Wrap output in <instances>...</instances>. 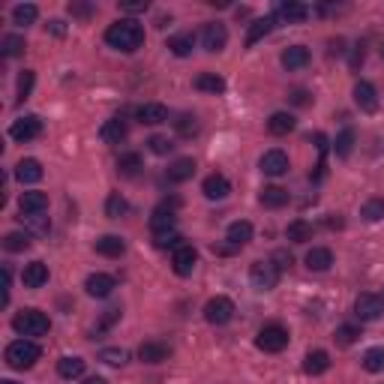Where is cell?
<instances>
[{
    "label": "cell",
    "mask_w": 384,
    "mask_h": 384,
    "mask_svg": "<svg viewBox=\"0 0 384 384\" xmlns=\"http://www.w3.org/2000/svg\"><path fill=\"white\" fill-rule=\"evenodd\" d=\"M105 42L111 45V49L123 51V54H132L144 45V27L132 18H120V21H115V25H108Z\"/></svg>",
    "instance_id": "obj_1"
},
{
    "label": "cell",
    "mask_w": 384,
    "mask_h": 384,
    "mask_svg": "<svg viewBox=\"0 0 384 384\" xmlns=\"http://www.w3.org/2000/svg\"><path fill=\"white\" fill-rule=\"evenodd\" d=\"M13 331L18 336H45L51 331V321H49V315L39 312V309H21L15 319H13Z\"/></svg>",
    "instance_id": "obj_2"
},
{
    "label": "cell",
    "mask_w": 384,
    "mask_h": 384,
    "mask_svg": "<svg viewBox=\"0 0 384 384\" xmlns=\"http://www.w3.org/2000/svg\"><path fill=\"white\" fill-rule=\"evenodd\" d=\"M39 345L33 340H15L6 345V364L13 369H30L39 360Z\"/></svg>",
    "instance_id": "obj_3"
},
{
    "label": "cell",
    "mask_w": 384,
    "mask_h": 384,
    "mask_svg": "<svg viewBox=\"0 0 384 384\" xmlns=\"http://www.w3.org/2000/svg\"><path fill=\"white\" fill-rule=\"evenodd\" d=\"M288 331L282 324H264L262 331H258V336H255V345L262 348L264 354H279L282 348L288 345Z\"/></svg>",
    "instance_id": "obj_4"
},
{
    "label": "cell",
    "mask_w": 384,
    "mask_h": 384,
    "mask_svg": "<svg viewBox=\"0 0 384 384\" xmlns=\"http://www.w3.org/2000/svg\"><path fill=\"white\" fill-rule=\"evenodd\" d=\"M234 303H231V297H210L207 303H205V321L207 324H213V327H222V324H229L231 319H234Z\"/></svg>",
    "instance_id": "obj_5"
},
{
    "label": "cell",
    "mask_w": 384,
    "mask_h": 384,
    "mask_svg": "<svg viewBox=\"0 0 384 384\" xmlns=\"http://www.w3.org/2000/svg\"><path fill=\"white\" fill-rule=\"evenodd\" d=\"M250 282L258 291H274L279 282V267L274 262H252L250 267Z\"/></svg>",
    "instance_id": "obj_6"
},
{
    "label": "cell",
    "mask_w": 384,
    "mask_h": 384,
    "mask_svg": "<svg viewBox=\"0 0 384 384\" xmlns=\"http://www.w3.org/2000/svg\"><path fill=\"white\" fill-rule=\"evenodd\" d=\"M354 315L360 321H378L384 315V297L372 295V291H364V295H357L354 300Z\"/></svg>",
    "instance_id": "obj_7"
},
{
    "label": "cell",
    "mask_w": 384,
    "mask_h": 384,
    "mask_svg": "<svg viewBox=\"0 0 384 384\" xmlns=\"http://www.w3.org/2000/svg\"><path fill=\"white\" fill-rule=\"evenodd\" d=\"M225 45H229V30H225V25H219V21H207L205 30H201V49L217 54L225 49Z\"/></svg>",
    "instance_id": "obj_8"
},
{
    "label": "cell",
    "mask_w": 384,
    "mask_h": 384,
    "mask_svg": "<svg viewBox=\"0 0 384 384\" xmlns=\"http://www.w3.org/2000/svg\"><path fill=\"white\" fill-rule=\"evenodd\" d=\"M9 135H13L15 141H33V139H39L42 135V120L37 115H27V117H18L13 127H9Z\"/></svg>",
    "instance_id": "obj_9"
},
{
    "label": "cell",
    "mask_w": 384,
    "mask_h": 384,
    "mask_svg": "<svg viewBox=\"0 0 384 384\" xmlns=\"http://www.w3.org/2000/svg\"><path fill=\"white\" fill-rule=\"evenodd\" d=\"M177 207H180L177 198L162 201V205L153 210V217H151V229H153V231H168V229H174V222H177Z\"/></svg>",
    "instance_id": "obj_10"
},
{
    "label": "cell",
    "mask_w": 384,
    "mask_h": 384,
    "mask_svg": "<svg viewBox=\"0 0 384 384\" xmlns=\"http://www.w3.org/2000/svg\"><path fill=\"white\" fill-rule=\"evenodd\" d=\"M196 264H198V252L192 250L189 243L177 246V250L172 252V270H174L177 276H189L192 270H196Z\"/></svg>",
    "instance_id": "obj_11"
},
{
    "label": "cell",
    "mask_w": 384,
    "mask_h": 384,
    "mask_svg": "<svg viewBox=\"0 0 384 384\" xmlns=\"http://www.w3.org/2000/svg\"><path fill=\"white\" fill-rule=\"evenodd\" d=\"M84 288H87V295L90 297H111L115 295V288H117V282L115 276H108V274H90L87 282H84Z\"/></svg>",
    "instance_id": "obj_12"
},
{
    "label": "cell",
    "mask_w": 384,
    "mask_h": 384,
    "mask_svg": "<svg viewBox=\"0 0 384 384\" xmlns=\"http://www.w3.org/2000/svg\"><path fill=\"white\" fill-rule=\"evenodd\" d=\"M258 168H262L264 174H270V177H282L288 172V156L282 153L279 148H274V151H267L262 160H258Z\"/></svg>",
    "instance_id": "obj_13"
},
{
    "label": "cell",
    "mask_w": 384,
    "mask_h": 384,
    "mask_svg": "<svg viewBox=\"0 0 384 384\" xmlns=\"http://www.w3.org/2000/svg\"><path fill=\"white\" fill-rule=\"evenodd\" d=\"M201 192H205V198H210V201H222V198H229L231 184L225 174H210V177H205V184H201Z\"/></svg>",
    "instance_id": "obj_14"
},
{
    "label": "cell",
    "mask_w": 384,
    "mask_h": 384,
    "mask_svg": "<svg viewBox=\"0 0 384 384\" xmlns=\"http://www.w3.org/2000/svg\"><path fill=\"white\" fill-rule=\"evenodd\" d=\"M279 60L288 72H297V70H303V66H309V49L307 45H288Z\"/></svg>",
    "instance_id": "obj_15"
},
{
    "label": "cell",
    "mask_w": 384,
    "mask_h": 384,
    "mask_svg": "<svg viewBox=\"0 0 384 384\" xmlns=\"http://www.w3.org/2000/svg\"><path fill=\"white\" fill-rule=\"evenodd\" d=\"M18 207H21V213H25V217H37V213L49 210V196H45V192L30 189V192H25V196L18 198Z\"/></svg>",
    "instance_id": "obj_16"
},
{
    "label": "cell",
    "mask_w": 384,
    "mask_h": 384,
    "mask_svg": "<svg viewBox=\"0 0 384 384\" xmlns=\"http://www.w3.org/2000/svg\"><path fill=\"white\" fill-rule=\"evenodd\" d=\"M135 120L148 123V127H156V123H165L168 120V108L162 103H144V105L135 108Z\"/></svg>",
    "instance_id": "obj_17"
},
{
    "label": "cell",
    "mask_w": 384,
    "mask_h": 384,
    "mask_svg": "<svg viewBox=\"0 0 384 384\" xmlns=\"http://www.w3.org/2000/svg\"><path fill=\"white\" fill-rule=\"evenodd\" d=\"M168 354H172V348H168L165 343H160V340H148L139 348L141 364H162V360H168Z\"/></svg>",
    "instance_id": "obj_18"
},
{
    "label": "cell",
    "mask_w": 384,
    "mask_h": 384,
    "mask_svg": "<svg viewBox=\"0 0 384 384\" xmlns=\"http://www.w3.org/2000/svg\"><path fill=\"white\" fill-rule=\"evenodd\" d=\"M168 180H172V184H186V180L196 174V160H192V156H180V160H174L172 165H168Z\"/></svg>",
    "instance_id": "obj_19"
},
{
    "label": "cell",
    "mask_w": 384,
    "mask_h": 384,
    "mask_svg": "<svg viewBox=\"0 0 384 384\" xmlns=\"http://www.w3.org/2000/svg\"><path fill=\"white\" fill-rule=\"evenodd\" d=\"M354 103L360 111H376L378 108V96H376V87H372L369 82H357L354 84Z\"/></svg>",
    "instance_id": "obj_20"
},
{
    "label": "cell",
    "mask_w": 384,
    "mask_h": 384,
    "mask_svg": "<svg viewBox=\"0 0 384 384\" xmlns=\"http://www.w3.org/2000/svg\"><path fill=\"white\" fill-rule=\"evenodd\" d=\"M333 264V252L327 250V246H312L307 252V267L315 270V274H324V270H331Z\"/></svg>",
    "instance_id": "obj_21"
},
{
    "label": "cell",
    "mask_w": 384,
    "mask_h": 384,
    "mask_svg": "<svg viewBox=\"0 0 384 384\" xmlns=\"http://www.w3.org/2000/svg\"><path fill=\"white\" fill-rule=\"evenodd\" d=\"M21 282H25V288H42L49 282V267L42 262H30L25 267V274H21Z\"/></svg>",
    "instance_id": "obj_22"
},
{
    "label": "cell",
    "mask_w": 384,
    "mask_h": 384,
    "mask_svg": "<svg viewBox=\"0 0 384 384\" xmlns=\"http://www.w3.org/2000/svg\"><path fill=\"white\" fill-rule=\"evenodd\" d=\"M327 369H331V354L321 352V348L309 352L307 360H303V372H307V376H324Z\"/></svg>",
    "instance_id": "obj_23"
},
{
    "label": "cell",
    "mask_w": 384,
    "mask_h": 384,
    "mask_svg": "<svg viewBox=\"0 0 384 384\" xmlns=\"http://www.w3.org/2000/svg\"><path fill=\"white\" fill-rule=\"evenodd\" d=\"M192 87L201 90V94H213V96H217V94H225V78L217 75V72H201V75H196Z\"/></svg>",
    "instance_id": "obj_24"
},
{
    "label": "cell",
    "mask_w": 384,
    "mask_h": 384,
    "mask_svg": "<svg viewBox=\"0 0 384 384\" xmlns=\"http://www.w3.org/2000/svg\"><path fill=\"white\" fill-rule=\"evenodd\" d=\"M258 201H262L264 207H270V210H279V207L288 205V189H282V186H264L262 192H258Z\"/></svg>",
    "instance_id": "obj_25"
},
{
    "label": "cell",
    "mask_w": 384,
    "mask_h": 384,
    "mask_svg": "<svg viewBox=\"0 0 384 384\" xmlns=\"http://www.w3.org/2000/svg\"><path fill=\"white\" fill-rule=\"evenodd\" d=\"M225 241H229L231 246H243V243H250L252 241V222H246V219H237L229 225V231H225Z\"/></svg>",
    "instance_id": "obj_26"
},
{
    "label": "cell",
    "mask_w": 384,
    "mask_h": 384,
    "mask_svg": "<svg viewBox=\"0 0 384 384\" xmlns=\"http://www.w3.org/2000/svg\"><path fill=\"white\" fill-rule=\"evenodd\" d=\"M276 18L279 21H288V25H297V21H307L309 18V6L307 4H282L279 9H276Z\"/></svg>",
    "instance_id": "obj_27"
},
{
    "label": "cell",
    "mask_w": 384,
    "mask_h": 384,
    "mask_svg": "<svg viewBox=\"0 0 384 384\" xmlns=\"http://www.w3.org/2000/svg\"><path fill=\"white\" fill-rule=\"evenodd\" d=\"M274 25H276V15H264V18L252 21V25H250V33H246V49H252L255 42H262L267 33L274 30Z\"/></svg>",
    "instance_id": "obj_28"
},
{
    "label": "cell",
    "mask_w": 384,
    "mask_h": 384,
    "mask_svg": "<svg viewBox=\"0 0 384 384\" xmlns=\"http://www.w3.org/2000/svg\"><path fill=\"white\" fill-rule=\"evenodd\" d=\"M42 162L39 160H21L15 165V177L21 180V184H39L42 180Z\"/></svg>",
    "instance_id": "obj_29"
},
{
    "label": "cell",
    "mask_w": 384,
    "mask_h": 384,
    "mask_svg": "<svg viewBox=\"0 0 384 384\" xmlns=\"http://www.w3.org/2000/svg\"><path fill=\"white\" fill-rule=\"evenodd\" d=\"M123 250H127V243H123V237H117V234H103L96 241V252L105 258H120Z\"/></svg>",
    "instance_id": "obj_30"
},
{
    "label": "cell",
    "mask_w": 384,
    "mask_h": 384,
    "mask_svg": "<svg viewBox=\"0 0 384 384\" xmlns=\"http://www.w3.org/2000/svg\"><path fill=\"white\" fill-rule=\"evenodd\" d=\"M99 135H103L105 144H120L123 139H127V123H123L120 117H111L103 123V129H99Z\"/></svg>",
    "instance_id": "obj_31"
},
{
    "label": "cell",
    "mask_w": 384,
    "mask_h": 384,
    "mask_svg": "<svg viewBox=\"0 0 384 384\" xmlns=\"http://www.w3.org/2000/svg\"><path fill=\"white\" fill-rule=\"evenodd\" d=\"M267 129H270V135H288L291 129H295V115H288V111H276V115H270Z\"/></svg>",
    "instance_id": "obj_32"
},
{
    "label": "cell",
    "mask_w": 384,
    "mask_h": 384,
    "mask_svg": "<svg viewBox=\"0 0 384 384\" xmlns=\"http://www.w3.org/2000/svg\"><path fill=\"white\" fill-rule=\"evenodd\" d=\"M286 237H288L291 243H307V241H312V225H309L307 219H295V222H288Z\"/></svg>",
    "instance_id": "obj_33"
},
{
    "label": "cell",
    "mask_w": 384,
    "mask_h": 384,
    "mask_svg": "<svg viewBox=\"0 0 384 384\" xmlns=\"http://www.w3.org/2000/svg\"><path fill=\"white\" fill-rule=\"evenodd\" d=\"M58 372H60V378H82L84 376V360L82 357H60L58 360Z\"/></svg>",
    "instance_id": "obj_34"
},
{
    "label": "cell",
    "mask_w": 384,
    "mask_h": 384,
    "mask_svg": "<svg viewBox=\"0 0 384 384\" xmlns=\"http://www.w3.org/2000/svg\"><path fill=\"white\" fill-rule=\"evenodd\" d=\"M153 243H156V250H177V246H184V234L177 229L153 231Z\"/></svg>",
    "instance_id": "obj_35"
},
{
    "label": "cell",
    "mask_w": 384,
    "mask_h": 384,
    "mask_svg": "<svg viewBox=\"0 0 384 384\" xmlns=\"http://www.w3.org/2000/svg\"><path fill=\"white\" fill-rule=\"evenodd\" d=\"M192 45H196V37H192V33H177V37L168 39V49H172L177 58H186V54H192Z\"/></svg>",
    "instance_id": "obj_36"
},
{
    "label": "cell",
    "mask_w": 384,
    "mask_h": 384,
    "mask_svg": "<svg viewBox=\"0 0 384 384\" xmlns=\"http://www.w3.org/2000/svg\"><path fill=\"white\" fill-rule=\"evenodd\" d=\"M139 172H141V156H139V153H123L120 160H117V174L135 177Z\"/></svg>",
    "instance_id": "obj_37"
},
{
    "label": "cell",
    "mask_w": 384,
    "mask_h": 384,
    "mask_svg": "<svg viewBox=\"0 0 384 384\" xmlns=\"http://www.w3.org/2000/svg\"><path fill=\"white\" fill-rule=\"evenodd\" d=\"M127 210H129V201L123 198L120 192H111L108 201H105V217H111V219H120Z\"/></svg>",
    "instance_id": "obj_38"
},
{
    "label": "cell",
    "mask_w": 384,
    "mask_h": 384,
    "mask_svg": "<svg viewBox=\"0 0 384 384\" xmlns=\"http://www.w3.org/2000/svg\"><path fill=\"white\" fill-rule=\"evenodd\" d=\"M33 237L27 231H13V234H6V241H4V250L6 252H25L27 246H30Z\"/></svg>",
    "instance_id": "obj_39"
},
{
    "label": "cell",
    "mask_w": 384,
    "mask_h": 384,
    "mask_svg": "<svg viewBox=\"0 0 384 384\" xmlns=\"http://www.w3.org/2000/svg\"><path fill=\"white\" fill-rule=\"evenodd\" d=\"M364 369H366V372H384V348H381V345L366 348V354H364Z\"/></svg>",
    "instance_id": "obj_40"
},
{
    "label": "cell",
    "mask_w": 384,
    "mask_h": 384,
    "mask_svg": "<svg viewBox=\"0 0 384 384\" xmlns=\"http://www.w3.org/2000/svg\"><path fill=\"white\" fill-rule=\"evenodd\" d=\"M37 15H39V9L33 6V4H18V6L13 9V21H15V25H21V27L33 25V21H37Z\"/></svg>",
    "instance_id": "obj_41"
},
{
    "label": "cell",
    "mask_w": 384,
    "mask_h": 384,
    "mask_svg": "<svg viewBox=\"0 0 384 384\" xmlns=\"http://www.w3.org/2000/svg\"><path fill=\"white\" fill-rule=\"evenodd\" d=\"M352 148H354V129H343L333 141V153L340 156V160H345V156L352 153Z\"/></svg>",
    "instance_id": "obj_42"
},
{
    "label": "cell",
    "mask_w": 384,
    "mask_h": 384,
    "mask_svg": "<svg viewBox=\"0 0 384 384\" xmlns=\"http://www.w3.org/2000/svg\"><path fill=\"white\" fill-rule=\"evenodd\" d=\"M357 336H360V327H354V324H343V327H336L333 340H336V345L348 348V345H354V343H357Z\"/></svg>",
    "instance_id": "obj_43"
},
{
    "label": "cell",
    "mask_w": 384,
    "mask_h": 384,
    "mask_svg": "<svg viewBox=\"0 0 384 384\" xmlns=\"http://www.w3.org/2000/svg\"><path fill=\"white\" fill-rule=\"evenodd\" d=\"M360 217H364L366 222H378L384 219V198H369L364 207H360Z\"/></svg>",
    "instance_id": "obj_44"
},
{
    "label": "cell",
    "mask_w": 384,
    "mask_h": 384,
    "mask_svg": "<svg viewBox=\"0 0 384 384\" xmlns=\"http://www.w3.org/2000/svg\"><path fill=\"white\" fill-rule=\"evenodd\" d=\"M174 127H177V135L192 139V135L198 132V117H196V115H180V117L174 120Z\"/></svg>",
    "instance_id": "obj_45"
},
{
    "label": "cell",
    "mask_w": 384,
    "mask_h": 384,
    "mask_svg": "<svg viewBox=\"0 0 384 384\" xmlns=\"http://www.w3.org/2000/svg\"><path fill=\"white\" fill-rule=\"evenodd\" d=\"M99 360H105L108 366H123L127 364V352H123V348H103Z\"/></svg>",
    "instance_id": "obj_46"
},
{
    "label": "cell",
    "mask_w": 384,
    "mask_h": 384,
    "mask_svg": "<svg viewBox=\"0 0 384 384\" xmlns=\"http://www.w3.org/2000/svg\"><path fill=\"white\" fill-rule=\"evenodd\" d=\"M148 148H151L156 156H165V153H172V148H174V144L168 141L165 135H151V139H148Z\"/></svg>",
    "instance_id": "obj_47"
},
{
    "label": "cell",
    "mask_w": 384,
    "mask_h": 384,
    "mask_svg": "<svg viewBox=\"0 0 384 384\" xmlns=\"http://www.w3.org/2000/svg\"><path fill=\"white\" fill-rule=\"evenodd\" d=\"M33 78H37V75H33L30 70H25V72L18 75V103H25V99L30 96V90H33Z\"/></svg>",
    "instance_id": "obj_48"
},
{
    "label": "cell",
    "mask_w": 384,
    "mask_h": 384,
    "mask_svg": "<svg viewBox=\"0 0 384 384\" xmlns=\"http://www.w3.org/2000/svg\"><path fill=\"white\" fill-rule=\"evenodd\" d=\"M21 51H25V39H21V37H6L4 39V54H6V58H18Z\"/></svg>",
    "instance_id": "obj_49"
},
{
    "label": "cell",
    "mask_w": 384,
    "mask_h": 384,
    "mask_svg": "<svg viewBox=\"0 0 384 384\" xmlns=\"http://www.w3.org/2000/svg\"><path fill=\"white\" fill-rule=\"evenodd\" d=\"M270 262H274V264L279 267V274H282V270H288V267H291V255H288L286 250H276V252H274V258H270Z\"/></svg>",
    "instance_id": "obj_50"
},
{
    "label": "cell",
    "mask_w": 384,
    "mask_h": 384,
    "mask_svg": "<svg viewBox=\"0 0 384 384\" xmlns=\"http://www.w3.org/2000/svg\"><path fill=\"white\" fill-rule=\"evenodd\" d=\"M27 225H30L33 231H39V234L49 231V219H45L42 213H37V217H27Z\"/></svg>",
    "instance_id": "obj_51"
},
{
    "label": "cell",
    "mask_w": 384,
    "mask_h": 384,
    "mask_svg": "<svg viewBox=\"0 0 384 384\" xmlns=\"http://www.w3.org/2000/svg\"><path fill=\"white\" fill-rule=\"evenodd\" d=\"M123 13H144L148 9V0H139V4H120Z\"/></svg>",
    "instance_id": "obj_52"
},
{
    "label": "cell",
    "mask_w": 384,
    "mask_h": 384,
    "mask_svg": "<svg viewBox=\"0 0 384 384\" xmlns=\"http://www.w3.org/2000/svg\"><path fill=\"white\" fill-rule=\"evenodd\" d=\"M291 103H295V105H309L312 99H309L307 90H295V94H291Z\"/></svg>",
    "instance_id": "obj_53"
},
{
    "label": "cell",
    "mask_w": 384,
    "mask_h": 384,
    "mask_svg": "<svg viewBox=\"0 0 384 384\" xmlns=\"http://www.w3.org/2000/svg\"><path fill=\"white\" fill-rule=\"evenodd\" d=\"M360 63H364V45H354V54H352V70H360Z\"/></svg>",
    "instance_id": "obj_54"
},
{
    "label": "cell",
    "mask_w": 384,
    "mask_h": 384,
    "mask_svg": "<svg viewBox=\"0 0 384 384\" xmlns=\"http://www.w3.org/2000/svg\"><path fill=\"white\" fill-rule=\"evenodd\" d=\"M70 13H72V15H82V18H84V15H90V6H82V4H72V6H70Z\"/></svg>",
    "instance_id": "obj_55"
},
{
    "label": "cell",
    "mask_w": 384,
    "mask_h": 384,
    "mask_svg": "<svg viewBox=\"0 0 384 384\" xmlns=\"http://www.w3.org/2000/svg\"><path fill=\"white\" fill-rule=\"evenodd\" d=\"M343 45H345L343 39H333V42H331V54H343V51H345Z\"/></svg>",
    "instance_id": "obj_56"
},
{
    "label": "cell",
    "mask_w": 384,
    "mask_h": 384,
    "mask_svg": "<svg viewBox=\"0 0 384 384\" xmlns=\"http://www.w3.org/2000/svg\"><path fill=\"white\" fill-rule=\"evenodd\" d=\"M51 30L58 33V37H63V25H60V21H51Z\"/></svg>",
    "instance_id": "obj_57"
},
{
    "label": "cell",
    "mask_w": 384,
    "mask_h": 384,
    "mask_svg": "<svg viewBox=\"0 0 384 384\" xmlns=\"http://www.w3.org/2000/svg\"><path fill=\"white\" fill-rule=\"evenodd\" d=\"M84 384H105V378H87Z\"/></svg>",
    "instance_id": "obj_58"
},
{
    "label": "cell",
    "mask_w": 384,
    "mask_h": 384,
    "mask_svg": "<svg viewBox=\"0 0 384 384\" xmlns=\"http://www.w3.org/2000/svg\"><path fill=\"white\" fill-rule=\"evenodd\" d=\"M0 384H18V381H0Z\"/></svg>",
    "instance_id": "obj_59"
},
{
    "label": "cell",
    "mask_w": 384,
    "mask_h": 384,
    "mask_svg": "<svg viewBox=\"0 0 384 384\" xmlns=\"http://www.w3.org/2000/svg\"><path fill=\"white\" fill-rule=\"evenodd\" d=\"M381 54H384V45H381Z\"/></svg>",
    "instance_id": "obj_60"
}]
</instances>
